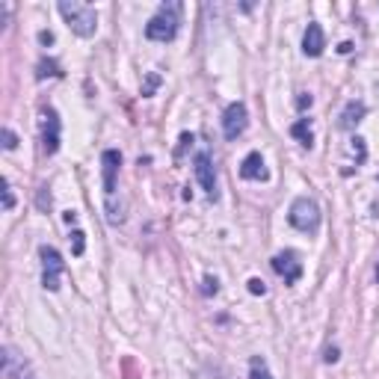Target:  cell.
Here are the masks:
<instances>
[{"mask_svg":"<svg viewBox=\"0 0 379 379\" xmlns=\"http://www.w3.org/2000/svg\"><path fill=\"white\" fill-rule=\"evenodd\" d=\"M273 270L285 278V285H293V282H300V276H302V264H300V255L293 249H285V252H278V255L273 258Z\"/></svg>","mask_w":379,"mask_h":379,"instance_id":"8992f818","label":"cell"},{"mask_svg":"<svg viewBox=\"0 0 379 379\" xmlns=\"http://www.w3.org/2000/svg\"><path fill=\"white\" fill-rule=\"evenodd\" d=\"M178 24H181V4H163L148 24H146V36L151 41H172L178 36Z\"/></svg>","mask_w":379,"mask_h":379,"instance_id":"6da1fadb","label":"cell"},{"mask_svg":"<svg viewBox=\"0 0 379 379\" xmlns=\"http://www.w3.org/2000/svg\"><path fill=\"white\" fill-rule=\"evenodd\" d=\"M39 39H41V45H51V41H53L51 33H39Z\"/></svg>","mask_w":379,"mask_h":379,"instance_id":"484cf974","label":"cell"},{"mask_svg":"<svg viewBox=\"0 0 379 379\" xmlns=\"http://www.w3.org/2000/svg\"><path fill=\"white\" fill-rule=\"evenodd\" d=\"M36 77L39 80H45V77H63V68H60V63H53V60H41L39 68H36Z\"/></svg>","mask_w":379,"mask_h":379,"instance_id":"9a60e30c","label":"cell"},{"mask_svg":"<svg viewBox=\"0 0 379 379\" xmlns=\"http://www.w3.org/2000/svg\"><path fill=\"white\" fill-rule=\"evenodd\" d=\"M15 199H12V190H9V181H4V210H12Z\"/></svg>","mask_w":379,"mask_h":379,"instance_id":"ffe728a7","label":"cell"},{"mask_svg":"<svg viewBox=\"0 0 379 379\" xmlns=\"http://www.w3.org/2000/svg\"><path fill=\"white\" fill-rule=\"evenodd\" d=\"M323 359H326V361H338V349L329 347V349H326V356H323Z\"/></svg>","mask_w":379,"mask_h":379,"instance_id":"d4e9b609","label":"cell"},{"mask_svg":"<svg viewBox=\"0 0 379 379\" xmlns=\"http://www.w3.org/2000/svg\"><path fill=\"white\" fill-rule=\"evenodd\" d=\"M219 290V282L214 276H205V293H217Z\"/></svg>","mask_w":379,"mask_h":379,"instance_id":"7402d4cb","label":"cell"},{"mask_svg":"<svg viewBox=\"0 0 379 379\" xmlns=\"http://www.w3.org/2000/svg\"><path fill=\"white\" fill-rule=\"evenodd\" d=\"M353 154H356V160H359V163L364 160V139H359V136L353 139Z\"/></svg>","mask_w":379,"mask_h":379,"instance_id":"44dd1931","label":"cell"},{"mask_svg":"<svg viewBox=\"0 0 379 379\" xmlns=\"http://www.w3.org/2000/svg\"><path fill=\"white\" fill-rule=\"evenodd\" d=\"M60 15L65 18V24L83 39H89L98 27V15L89 4H77V0H63L60 4Z\"/></svg>","mask_w":379,"mask_h":379,"instance_id":"7a4b0ae2","label":"cell"},{"mask_svg":"<svg viewBox=\"0 0 379 379\" xmlns=\"http://www.w3.org/2000/svg\"><path fill=\"white\" fill-rule=\"evenodd\" d=\"M249 124V116H246V107L240 101H234L226 107V113H222V134L229 139H237Z\"/></svg>","mask_w":379,"mask_h":379,"instance_id":"52a82bcc","label":"cell"},{"mask_svg":"<svg viewBox=\"0 0 379 379\" xmlns=\"http://www.w3.org/2000/svg\"><path fill=\"white\" fill-rule=\"evenodd\" d=\"M249 379H273V373L266 371V361L261 356H255L249 361Z\"/></svg>","mask_w":379,"mask_h":379,"instance_id":"2e32d148","label":"cell"},{"mask_svg":"<svg viewBox=\"0 0 379 379\" xmlns=\"http://www.w3.org/2000/svg\"><path fill=\"white\" fill-rule=\"evenodd\" d=\"M288 219H290V226L297 229V231L314 234V231L320 229V207H317L311 199H308V195H302V199H297V202L290 205Z\"/></svg>","mask_w":379,"mask_h":379,"instance_id":"3957f363","label":"cell"},{"mask_svg":"<svg viewBox=\"0 0 379 379\" xmlns=\"http://www.w3.org/2000/svg\"><path fill=\"white\" fill-rule=\"evenodd\" d=\"M15 146H18V136L12 134L9 128H4V148H6V151H12V148H15Z\"/></svg>","mask_w":379,"mask_h":379,"instance_id":"ac0fdd59","label":"cell"},{"mask_svg":"<svg viewBox=\"0 0 379 379\" xmlns=\"http://www.w3.org/2000/svg\"><path fill=\"white\" fill-rule=\"evenodd\" d=\"M41 146H45V154H57L60 148V116L51 107L41 110Z\"/></svg>","mask_w":379,"mask_h":379,"instance_id":"5b68a950","label":"cell"},{"mask_svg":"<svg viewBox=\"0 0 379 379\" xmlns=\"http://www.w3.org/2000/svg\"><path fill=\"white\" fill-rule=\"evenodd\" d=\"M290 134L297 136L305 148H311V143H314V134H311V122H308V119H300V122L290 128Z\"/></svg>","mask_w":379,"mask_h":379,"instance_id":"5bb4252c","label":"cell"},{"mask_svg":"<svg viewBox=\"0 0 379 379\" xmlns=\"http://www.w3.org/2000/svg\"><path fill=\"white\" fill-rule=\"evenodd\" d=\"M83 237H86V234H83L80 229L72 231V252H75V255H83V246H86V243H83Z\"/></svg>","mask_w":379,"mask_h":379,"instance_id":"e0dca14e","label":"cell"},{"mask_svg":"<svg viewBox=\"0 0 379 379\" xmlns=\"http://www.w3.org/2000/svg\"><path fill=\"white\" fill-rule=\"evenodd\" d=\"M158 83H160V77H158V75H148V86L143 89V95H151V92H154V86H158Z\"/></svg>","mask_w":379,"mask_h":379,"instance_id":"603a6c76","label":"cell"},{"mask_svg":"<svg viewBox=\"0 0 379 379\" xmlns=\"http://www.w3.org/2000/svg\"><path fill=\"white\" fill-rule=\"evenodd\" d=\"M101 163H104V195H107V207L113 210V195H116V172L122 166V154L107 148L101 154Z\"/></svg>","mask_w":379,"mask_h":379,"instance_id":"ba28073f","label":"cell"},{"mask_svg":"<svg viewBox=\"0 0 379 379\" xmlns=\"http://www.w3.org/2000/svg\"><path fill=\"white\" fill-rule=\"evenodd\" d=\"M39 258H41V285L45 290H60V276H63V255L53 246H41L39 249Z\"/></svg>","mask_w":379,"mask_h":379,"instance_id":"277c9868","label":"cell"},{"mask_svg":"<svg viewBox=\"0 0 379 379\" xmlns=\"http://www.w3.org/2000/svg\"><path fill=\"white\" fill-rule=\"evenodd\" d=\"M323 48H326V36H323L320 24H308V27H305V36H302V51H305V57H320Z\"/></svg>","mask_w":379,"mask_h":379,"instance_id":"30bf717a","label":"cell"},{"mask_svg":"<svg viewBox=\"0 0 379 379\" xmlns=\"http://www.w3.org/2000/svg\"><path fill=\"white\" fill-rule=\"evenodd\" d=\"M240 175L249 178V181H266V169H264V158L258 151H252L246 154V160L240 166Z\"/></svg>","mask_w":379,"mask_h":379,"instance_id":"8fae6325","label":"cell"},{"mask_svg":"<svg viewBox=\"0 0 379 379\" xmlns=\"http://www.w3.org/2000/svg\"><path fill=\"white\" fill-rule=\"evenodd\" d=\"M364 113H368V107H364L361 101H349V104L344 107V113H341V122H338V124H341L344 131H353L356 124L364 119Z\"/></svg>","mask_w":379,"mask_h":379,"instance_id":"7c38bea8","label":"cell"},{"mask_svg":"<svg viewBox=\"0 0 379 379\" xmlns=\"http://www.w3.org/2000/svg\"><path fill=\"white\" fill-rule=\"evenodd\" d=\"M4 379H33L30 373H24V361L12 349H4Z\"/></svg>","mask_w":379,"mask_h":379,"instance_id":"4fadbf2b","label":"cell"},{"mask_svg":"<svg viewBox=\"0 0 379 379\" xmlns=\"http://www.w3.org/2000/svg\"><path fill=\"white\" fill-rule=\"evenodd\" d=\"M297 107H300V110L311 107V95H300V98H297Z\"/></svg>","mask_w":379,"mask_h":379,"instance_id":"cb8c5ba5","label":"cell"},{"mask_svg":"<svg viewBox=\"0 0 379 379\" xmlns=\"http://www.w3.org/2000/svg\"><path fill=\"white\" fill-rule=\"evenodd\" d=\"M195 178H199L202 190L207 193V199H217V175H214V163H210L207 151L195 154Z\"/></svg>","mask_w":379,"mask_h":379,"instance_id":"9c48e42d","label":"cell"},{"mask_svg":"<svg viewBox=\"0 0 379 379\" xmlns=\"http://www.w3.org/2000/svg\"><path fill=\"white\" fill-rule=\"evenodd\" d=\"M249 290L255 293V297H264V293H266V285L261 282V278H249Z\"/></svg>","mask_w":379,"mask_h":379,"instance_id":"d6986e66","label":"cell"}]
</instances>
